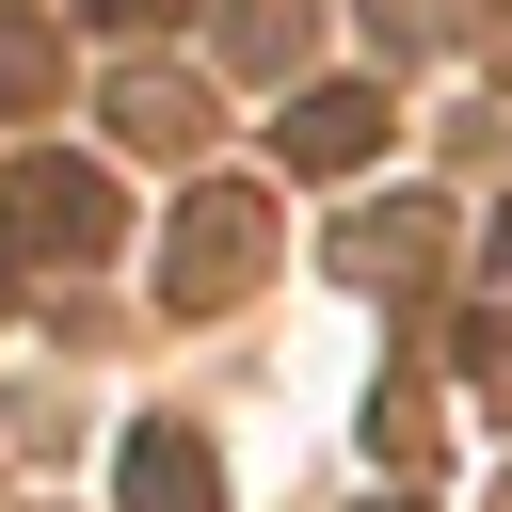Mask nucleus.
<instances>
[{
	"label": "nucleus",
	"instance_id": "5",
	"mask_svg": "<svg viewBox=\"0 0 512 512\" xmlns=\"http://www.w3.org/2000/svg\"><path fill=\"white\" fill-rule=\"evenodd\" d=\"M48 96V32H0V112H32Z\"/></svg>",
	"mask_w": 512,
	"mask_h": 512
},
{
	"label": "nucleus",
	"instance_id": "6",
	"mask_svg": "<svg viewBox=\"0 0 512 512\" xmlns=\"http://www.w3.org/2000/svg\"><path fill=\"white\" fill-rule=\"evenodd\" d=\"M80 16H112V32H144V16H160V0H80Z\"/></svg>",
	"mask_w": 512,
	"mask_h": 512
},
{
	"label": "nucleus",
	"instance_id": "3",
	"mask_svg": "<svg viewBox=\"0 0 512 512\" xmlns=\"http://www.w3.org/2000/svg\"><path fill=\"white\" fill-rule=\"evenodd\" d=\"M112 496L128 512H224V464H208V432H128Z\"/></svg>",
	"mask_w": 512,
	"mask_h": 512
},
{
	"label": "nucleus",
	"instance_id": "1",
	"mask_svg": "<svg viewBox=\"0 0 512 512\" xmlns=\"http://www.w3.org/2000/svg\"><path fill=\"white\" fill-rule=\"evenodd\" d=\"M256 256H272V208H256V192H192V208H176V304H224Z\"/></svg>",
	"mask_w": 512,
	"mask_h": 512
},
{
	"label": "nucleus",
	"instance_id": "4",
	"mask_svg": "<svg viewBox=\"0 0 512 512\" xmlns=\"http://www.w3.org/2000/svg\"><path fill=\"white\" fill-rule=\"evenodd\" d=\"M16 224H48V240H112V192H96L80 160H32V176H16Z\"/></svg>",
	"mask_w": 512,
	"mask_h": 512
},
{
	"label": "nucleus",
	"instance_id": "8",
	"mask_svg": "<svg viewBox=\"0 0 512 512\" xmlns=\"http://www.w3.org/2000/svg\"><path fill=\"white\" fill-rule=\"evenodd\" d=\"M496 256H512V224H496Z\"/></svg>",
	"mask_w": 512,
	"mask_h": 512
},
{
	"label": "nucleus",
	"instance_id": "9",
	"mask_svg": "<svg viewBox=\"0 0 512 512\" xmlns=\"http://www.w3.org/2000/svg\"><path fill=\"white\" fill-rule=\"evenodd\" d=\"M384 512H416V496H384Z\"/></svg>",
	"mask_w": 512,
	"mask_h": 512
},
{
	"label": "nucleus",
	"instance_id": "7",
	"mask_svg": "<svg viewBox=\"0 0 512 512\" xmlns=\"http://www.w3.org/2000/svg\"><path fill=\"white\" fill-rule=\"evenodd\" d=\"M0 288H16V208H0Z\"/></svg>",
	"mask_w": 512,
	"mask_h": 512
},
{
	"label": "nucleus",
	"instance_id": "2",
	"mask_svg": "<svg viewBox=\"0 0 512 512\" xmlns=\"http://www.w3.org/2000/svg\"><path fill=\"white\" fill-rule=\"evenodd\" d=\"M272 144H288V160H304V176H352V160H368V144H384V96H352V80H304V96H288V128H272Z\"/></svg>",
	"mask_w": 512,
	"mask_h": 512
}]
</instances>
